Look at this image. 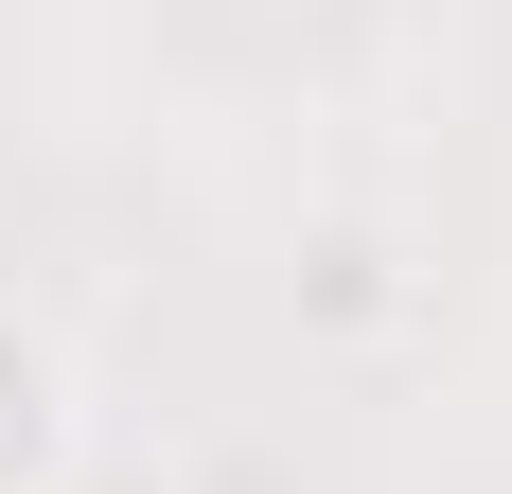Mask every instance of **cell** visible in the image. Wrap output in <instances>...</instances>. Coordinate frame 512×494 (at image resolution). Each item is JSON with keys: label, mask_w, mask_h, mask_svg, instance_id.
<instances>
[{"label": "cell", "mask_w": 512, "mask_h": 494, "mask_svg": "<svg viewBox=\"0 0 512 494\" xmlns=\"http://www.w3.org/2000/svg\"><path fill=\"white\" fill-rule=\"evenodd\" d=\"M53 477H71V371H53V336L0 318V494H53Z\"/></svg>", "instance_id": "cell-1"}]
</instances>
